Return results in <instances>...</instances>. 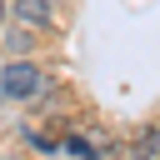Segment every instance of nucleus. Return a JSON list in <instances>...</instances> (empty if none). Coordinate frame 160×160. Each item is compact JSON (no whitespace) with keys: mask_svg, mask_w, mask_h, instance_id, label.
Instances as JSON below:
<instances>
[{"mask_svg":"<svg viewBox=\"0 0 160 160\" xmlns=\"http://www.w3.org/2000/svg\"><path fill=\"white\" fill-rule=\"evenodd\" d=\"M0 90L10 100H35V95H45V70L35 60H10L5 75H0Z\"/></svg>","mask_w":160,"mask_h":160,"instance_id":"f257e3e1","label":"nucleus"},{"mask_svg":"<svg viewBox=\"0 0 160 160\" xmlns=\"http://www.w3.org/2000/svg\"><path fill=\"white\" fill-rule=\"evenodd\" d=\"M10 15H15L25 30H50V20H55L50 0H15V5H10Z\"/></svg>","mask_w":160,"mask_h":160,"instance_id":"f03ea898","label":"nucleus"},{"mask_svg":"<svg viewBox=\"0 0 160 160\" xmlns=\"http://www.w3.org/2000/svg\"><path fill=\"white\" fill-rule=\"evenodd\" d=\"M135 155L150 160V155H155V135H140V140H135Z\"/></svg>","mask_w":160,"mask_h":160,"instance_id":"7ed1b4c3","label":"nucleus"},{"mask_svg":"<svg viewBox=\"0 0 160 160\" xmlns=\"http://www.w3.org/2000/svg\"><path fill=\"white\" fill-rule=\"evenodd\" d=\"M5 15H10V5H5V0H0V20H5Z\"/></svg>","mask_w":160,"mask_h":160,"instance_id":"20e7f679","label":"nucleus"}]
</instances>
